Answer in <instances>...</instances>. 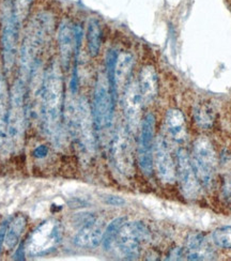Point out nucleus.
Here are the masks:
<instances>
[{
	"label": "nucleus",
	"instance_id": "obj_6",
	"mask_svg": "<svg viewBox=\"0 0 231 261\" xmlns=\"http://www.w3.org/2000/svg\"><path fill=\"white\" fill-rule=\"evenodd\" d=\"M69 132L77 138L86 155H93L95 152V125L92 110L85 97L77 100V108L74 123Z\"/></svg>",
	"mask_w": 231,
	"mask_h": 261
},
{
	"label": "nucleus",
	"instance_id": "obj_8",
	"mask_svg": "<svg viewBox=\"0 0 231 261\" xmlns=\"http://www.w3.org/2000/svg\"><path fill=\"white\" fill-rule=\"evenodd\" d=\"M150 232L147 226L141 222L125 223L116 239L119 253L126 259H135L140 255L141 247L148 242Z\"/></svg>",
	"mask_w": 231,
	"mask_h": 261
},
{
	"label": "nucleus",
	"instance_id": "obj_31",
	"mask_svg": "<svg viewBox=\"0 0 231 261\" xmlns=\"http://www.w3.org/2000/svg\"><path fill=\"white\" fill-rule=\"evenodd\" d=\"M47 153H48V147L42 145V146H39L35 149L34 156H36L38 159H43V158H45L47 155Z\"/></svg>",
	"mask_w": 231,
	"mask_h": 261
},
{
	"label": "nucleus",
	"instance_id": "obj_26",
	"mask_svg": "<svg viewBox=\"0 0 231 261\" xmlns=\"http://www.w3.org/2000/svg\"><path fill=\"white\" fill-rule=\"evenodd\" d=\"M213 242L222 248L231 249V226L219 227L212 232Z\"/></svg>",
	"mask_w": 231,
	"mask_h": 261
},
{
	"label": "nucleus",
	"instance_id": "obj_9",
	"mask_svg": "<svg viewBox=\"0 0 231 261\" xmlns=\"http://www.w3.org/2000/svg\"><path fill=\"white\" fill-rule=\"evenodd\" d=\"M111 159L113 165L124 177H131L134 173V156L130 130L120 126L111 141Z\"/></svg>",
	"mask_w": 231,
	"mask_h": 261
},
{
	"label": "nucleus",
	"instance_id": "obj_13",
	"mask_svg": "<svg viewBox=\"0 0 231 261\" xmlns=\"http://www.w3.org/2000/svg\"><path fill=\"white\" fill-rule=\"evenodd\" d=\"M142 105H144V100H142L138 83H129L123 90L122 106L130 132H136L140 124Z\"/></svg>",
	"mask_w": 231,
	"mask_h": 261
},
{
	"label": "nucleus",
	"instance_id": "obj_28",
	"mask_svg": "<svg viewBox=\"0 0 231 261\" xmlns=\"http://www.w3.org/2000/svg\"><path fill=\"white\" fill-rule=\"evenodd\" d=\"M104 202L108 205H114V206H121L125 203V200L120 197V196L116 195H107L104 197Z\"/></svg>",
	"mask_w": 231,
	"mask_h": 261
},
{
	"label": "nucleus",
	"instance_id": "obj_27",
	"mask_svg": "<svg viewBox=\"0 0 231 261\" xmlns=\"http://www.w3.org/2000/svg\"><path fill=\"white\" fill-rule=\"evenodd\" d=\"M34 0H13V11L19 25L21 26L28 16Z\"/></svg>",
	"mask_w": 231,
	"mask_h": 261
},
{
	"label": "nucleus",
	"instance_id": "obj_4",
	"mask_svg": "<svg viewBox=\"0 0 231 261\" xmlns=\"http://www.w3.org/2000/svg\"><path fill=\"white\" fill-rule=\"evenodd\" d=\"M19 28L20 25L15 17L12 2L6 0L0 14V45L4 68L8 73L13 70L16 62Z\"/></svg>",
	"mask_w": 231,
	"mask_h": 261
},
{
	"label": "nucleus",
	"instance_id": "obj_5",
	"mask_svg": "<svg viewBox=\"0 0 231 261\" xmlns=\"http://www.w3.org/2000/svg\"><path fill=\"white\" fill-rule=\"evenodd\" d=\"M114 90L107 75L100 74L95 83L92 104V116L95 130L102 135L112 127L114 116Z\"/></svg>",
	"mask_w": 231,
	"mask_h": 261
},
{
	"label": "nucleus",
	"instance_id": "obj_21",
	"mask_svg": "<svg viewBox=\"0 0 231 261\" xmlns=\"http://www.w3.org/2000/svg\"><path fill=\"white\" fill-rule=\"evenodd\" d=\"M165 128L169 137L175 143H183L186 139V123L181 111L169 110L165 117Z\"/></svg>",
	"mask_w": 231,
	"mask_h": 261
},
{
	"label": "nucleus",
	"instance_id": "obj_16",
	"mask_svg": "<svg viewBox=\"0 0 231 261\" xmlns=\"http://www.w3.org/2000/svg\"><path fill=\"white\" fill-rule=\"evenodd\" d=\"M9 102L10 94L8 92L7 83L3 76L0 75V158L2 159H7L12 153L7 129Z\"/></svg>",
	"mask_w": 231,
	"mask_h": 261
},
{
	"label": "nucleus",
	"instance_id": "obj_12",
	"mask_svg": "<svg viewBox=\"0 0 231 261\" xmlns=\"http://www.w3.org/2000/svg\"><path fill=\"white\" fill-rule=\"evenodd\" d=\"M177 173L183 195L188 199H196L200 195L201 184L196 177L191 158L184 149H180L177 153Z\"/></svg>",
	"mask_w": 231,
	"mask_h": 261
},
{
	"label": "nucleus",
	"instance_id": "obj_30",
	"mask_svg": "<svg viewBox=\"0 0 231 261\" xmlns=\"http://www.w3.org/2000/svg\"><path fill=\"white\" fill-rule=\"evenodd\" d=\"M183 256H185V249L177 247V248L172 249L166 259L167 260H181L183 258Z\"/></svg>",
	"mask_w": 231,
	"mask_h": 261
},
{
	"label": "nucleus",
	"instance_id": "obj_20",
	"mask_svg": "<svg viewBox=\"0 0 231 261\" xmlns=\"http://www.w3.org/2000/svg\"><path fill=\"white\" fill-rule=\"evenodd\" d=\"M139 90L144 103H150L156 99L159 91L158 74L151 65H146L142 68L139 75Z\"/></svg>",
	"mask_w": 231,
	"mask_h": 261
},
{
	"label": "nucleus",
	"instance_id": "obj_29",
	"mask_svg": "<svg viewBox=\"0 0 231 261\" xmlns=\"http://www.w3.org/2000/svg\"><path fill=\"white\" fill-rule=\"evenodd\" d=\"M9 223H10V220H6V221L0 223V253H2V249H3L4 243H5V238H6Z\"/></svg>",
	"mask_w": 231,
	"mask_h": 261
},
{
	"label": "nucleus",
	"instance_id": "obj_25",
	"mask_svg": "<svg viewBox=\"0 0 231 261\" xmlns=\"http://www.w3.org/2000/svg\"><path fill=\"white\" fill-rule=\"evenodd\" d=\"M126 223V219L125 217H117V219L113 220L111 223L108 224V226L106 227V229L104 230L103 233V238H102V245L104 247V249H109L113 244L115 243L116 239L119 234V231L122 226Z\"/></svg>",
	"mask_w": 231,
	"mask_h": 261
},
{
	"label": "nucleus",
	"instance_id": "obj_24",
	"mask_svg": "<svg viewBox=\"0 0 231 261\" xmlns=\"http://www.w3.org/2000/svg\"><path fill=\"white\" fill-rule=\"evenodd\" d=\"M194 120L196 124L201 128L212 127L215 119V114L213 107L206 102L197 103L194 107Z\"/></svg>",
	"mask_w": 231,
	"mask_h": 261
},
{
	"label": "nucleus",
	"instance_id": "obj_1",
	"mask_svg": "<svg viewBox=\"0 0 231 261\" xmlns=\"http://www.w3.org/2000/svg\"><path fill=\"white\" fill-rule=\"evenodd\" d=\"M40 117L44 132L52 143L61 146L63 140L64 85L61 64L52 61L43 73L40 87Z\"/></svg>",
	"mask_w": 231,
	"mask_h": 261
},
{
	"label": "nucleus",
	"instance_id": "obj_14",
	"mask_svg": "<svg viewBox=\"0 0 231 261\" xmlns=\"http://www.w3.org/2000/svg\"><path fill=\"white\" fill-rule=\"evenodd\" d=\"M153 165H156L159 178L164 183H173L177 177V167L171 158L167 141L159 136L154 141Z\"/></svg>",
	"mask_w": 231,
	"mask_h": 261
},
{
	"label": "nucleus",
	"instance_id": "obj_7",
	"mask_svg": "<svg viewBox=\"0 0 231 261\" xmlns=\"http://www.w3.org/2000/svg\"><path fill=\"white\" fill-rule=\"evenodd\" d=\"M191 161L196 177L201 186L206 188L211 187L216 168V154L209 138L200 136L195 140Z\"/></svg>",
	"mask_w": 231,
	"mask_h": 261
},
{
	"label": "nucleus",
	"instance_id": "obj_18",
	"mask_svg": "<svg viewBox=\"0 0 231 261\" xmlns=\"http://www.w3.org/2000/svg\"><path fill=\"white\" fill-rule=\"evenodd\" d=\"M103 233V222L97 219L94 223L80 228L74 237V244L80 247L94 248L102 243Z\"/></svg>",
	"mask_w": 231,
	"mask_h": 261
},
{
	"label": "nucleus",
	"instance_id": "obj_23",
	"mask_svg": "<svg viewBox=\"0 0 231 261\" xmlns=\"http://www.w3.org/2000/svg\"><path fill=\"white\" fill-rule=\"evenodd\" d=\"M87 44L90 56H97L102 45V30L100 23L94 17H91L87 25Z\"/></svg>",
	"mask_w": 231,
	"mask_h": 261
},
{
	"label": "nucleus",
	"instance_id": "obj_32",
	"mask_svg": "<svg viewBox=\"0 0 231 261\" xmlns=\"http://www.w3.org/2000/svg\"><path fill=\"white\" fill-rule=\"evenodd\" d=\"M224 194L226 198L231 202V178L226 179L225 186H224Z\"/></svg>",
	"mask_w": 231,
	"mask_h": 261
},
{
	"label": "nucleus",
	"instance_id": "obj_10",
	"mask_svg": "<svg viewBox=\"0 0 231 261\" xmlns=\"http://www.w3.org/2000/svg\"><path fill=\"white\" fill-rule=\"evenodd\" d=\"M61 240V227L55 221L40 225L31 233L26 244L28 256H42L56 247Z\"/></svg>",
	"mask_w": 231,
	"mask_h": 261
},
{
	"label": "nucleus",
	"instance_id": "obj_2",
	"mask_svg": "<svg viewBox=\"0 0 231 261\" xmlns=\"http://www.w3.org/2000/svg\"><path fill=\"white\" fill-rule=\"evenodd\" d=\"M54 18L48 12H39L31 18L19 47V77L26 85L34 71L41 67V54L53 35Z\"/></svg>",
	"mask_w": 231,
	"mask_h": 261
},
{
	"label": "nucleus",
	"instance_id": "obj_19",
	"mask_svg": "<svg viewBox=\"0 0 231 261\" xmlns=\"http://www.w3.org/2000/svg\"><path fill=\"white\" fill-rule=\"evenodd\" d=\"M185 256L189 260H209L213 259L214 253L203 234L194 233L188 240Z\"/></svg>",
	"mask_w": 231,
	"mask_h": 261
},
{
	"label": "nucleus",
	"instance_id": "obj_17",
	"mask_svg": "<svg viewBox=\"0 0 231 261\" xmlns=\"http://www.w3.org/2000/svg\"><path fill=\"white\" fill-rule=\"evenodd\" d=\"M133 65L134 58L130 53H121L117 55L113 79V88L115 95L125 89V87L129 84V79L132 73V69H133Z\"/></svg>",
	"mask_w": 231,
	"mask_h": 261
},
{
	"label": "nucleus",
	"instance_id": "obj_15",
	"mask_svg": "<svg viewBox=\"0 0 231 261\" xmlns=\"http://www.w3.org/2000/svg\"><path fill=\"white\" fill-rule=\"evenodd\" d=\"M76 26L70 20L63 19L58 28V48L60 55V64L62 69H69L73 56L79 54L81 43L76 42Z\"/></svg>",
	"mask_w": 231,
	"mask_h": 261
},
{
	"label": "nucleus",
	"instance_id": "obj_11",
	"mask_svg": "<svg viewBox=\"0 0 231 261\" xmlns=\"http://www.w3.org/2000/svg\"><path fill=\"white\" fill-rule=\"evenodd\" d=\"M154 132H156V117L152 114H148L141 121L137 152L140 169L148 176L153 171V150L154 141H156Z\"/></svg>",
	"mask_w": 231,
	"mask_h": 261
},
{
	"label": "nucleus",
	"instance_id": "obj_22",
	"mask_svg": "<svg viewBox=\"0 0 231 261\" xmlns=\"http://www.w3.org/2000/svg\"><path fill=\"white\" fill-rule=\"evenodd\" d=\"M26 224V217L23 214L16 215L14 219L9 223L4 243V246L6 247L7 251H11V249H13L14 247L17 246L21 236L24 233Z\"/></svg>",
	"mask_w": 231,
	"mask_h": 261
},
{
	"label": "nucleus",
	"instance_id": "obj_3",
	"mask_svg": "<svg viewBox=\"0 0 231 261\" xmlns=\"http://www.w3.org/2000/svg\"><path fill=\"white\" fill-rule=\"evenodd\" d=\"M26 84L17 79L10 91L7 129L12 153H18L24 147L26 130Z\"/></svg>",
	"mask_w": 231,
	"mask_h": 261
}]
</instances>
